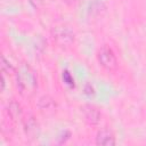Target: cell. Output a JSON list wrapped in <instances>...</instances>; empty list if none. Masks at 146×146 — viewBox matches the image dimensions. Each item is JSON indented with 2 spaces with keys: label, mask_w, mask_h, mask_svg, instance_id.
<instances>
[{
  "label": "cell",
  "mask_w": 146,
  "mask_h": 146,
  "mask_svg": "<svg viewBox=\"0 0 146 146\" xmlns=\"http://www.w3.org/2000/svg\"><path fill=\"white\" fill-rule=\"evenodd\" d=\"M17 88L22 94L33 92L36 87V78L30 66H22L16 76Z\"/></svg>",
  "instance_id": "cell-1"
},
{
  "label": "cell",
  "mask_w": 146,
  "mask_h": 146,
  "mask_svg": "<svg viewBox=\"0 0 146 146\" xmlns=\"http://www.w3.org/2000/svg\"><path fill=\"white\" fill-rule=\"evenodd\" d=\"M50 35L54 42L60 47H68L75 40L74 32L70 27L64 26V25H57L52 27L50 31Z\"/></svg>",
  "instance_id": "cell-2"
},
{
  "label": "cell",
  "mask_w": 146,
  "mask_h": 146,
  "mask_svg": "<svg viewBox=\"0 0 146 146\" xmlns=\"http://www.w3.org/2000/svg\"><path fill=\"white\" fill-rule=\"evenodd\" d=\"M97 59H98V63L100 64V66L103 68H105L106 71H114L117 67L116 56H115L114 51L112 50V48L108 46H103L98 50Z\"/></svg>",
  "instance_id": "cell-3"
},
{
  "label": "cell",
  "mask_w": 146,
  "mask_h": 146,
  "mask_svg": "<svg viewBox=\"0 0 146 146\" xmlns=\"http://www.w3.org/2000/svg\"><path fill=\"white\" fill-rule=\"evenodd\" d=\"M81 112L84 116V120L90 124V125H96L100 122V117H102V114L95 107V106H91V105H83L82 108H81Z\"/></svg>",
  "instance_id": "cell-4"
},
{
  "label": "cell",
  "mask_w": 146,
  "mask_h": 146,
  "mask_svg": "<svg viewBox=\"0 0 146 146\" xmlns=\"http://www.w3.org/2000/svg\"><path fill=\"white\" fill-rule=\"evenodd\" d=\"M115 137L110 130H100L96 136V144L103 146H113L115 145Z\"/></svg>",
  "instance_id": "cell-5"
},
{
  "label": "cell",
  "mask_w": 146,
  "mask_h": 146,
  "mask_svg": "<svg viewBox=\"0 0 146 146\" xmlns=\"http://www.w3.org/2000/svg\"><path fill=\"white\" fill-rule=\"evenodd\" d=\"M38 107L43 113H51L56 108V103H55V100L50 96L46 95V96H42V97L39 98Z\"/></svg>",
  "instance_id": "cell-6"
},
{
  "label": "cell",
  "mask_w": 146,
  "mask_h": 146,
  "mask_svg": "<svg viewBox=\"0 0 146 146\" xmlns=\"http://www.w3.org/2000/svg\"><path fill=\"white\" fill-rule=\"evenodd\" d=\"M24 130H25V133L26 136H29L30 138H34L35 135L38 133V123L31 116V117H27L24 122Z\"/></svg>",
  "instance_id": "cell-7"
},
{
  "label": "cell",
  "mask_w": 146,
  "mask_h": 146,
  "mask_svg": "<svg viewBox=\"0 0 146 146\" xmlns=\"http://www.w3.org/2000/svg\"><path fill=\"white\" fill-rule=\"evenodd\" d=\"M7 112H8V115L11 120L16 121L18 120L21 116H22V107L21 105L15 102V100H11L9 104H8V107H7Z\"/></svg>",
  "instance_id": "cell-8"
},
{
  "label": "cell",
  "mask_w": 146,
  "mask_h": 146,
  "mask_svg": "<svg viewBox=\"0 0 146 146\" xmlns=\"http://www.w3.org/2000/svg\"><path fill=\"white\" fill-rule=\"evenodd\" d=\"M1 67H2V72H13L14 71V67L10 65L9 62H7V59L5 57L1 58Z\"/></svg>",
  "instance_id": "cell-9"
},
{
  "label": "cell",
  "mask_w": 146,
  "mask_h": 146,
  "mask_svg": "<svg viewBox=\"0 0 146 146\" xmlns=\"http://www.w3.org/2000/svg\"><path fill=\"white\" fill-rule=\"evenodd\" d=\"M30 2H31V5H32L33 7H35V8H39V7L42 5V0H30Z\"/></svg>",
  "instance_id": "cell-10"
},
{
  "label": "cell",
  "mask_w": 146,
  "mask_h": 146,
  "mask_svg": "<svg viewBox=\"0 0 146 146\" xmlns=\"http://www.w3.org/2000/svg\"><path fill=\"white\" fill-rule=\"evenodd\" d=\"M63 2H65V3H67V5H75V3H78L80 0H62Z\"/></svg>",
  "instance_id": "cell-11"
}]
</instances>
